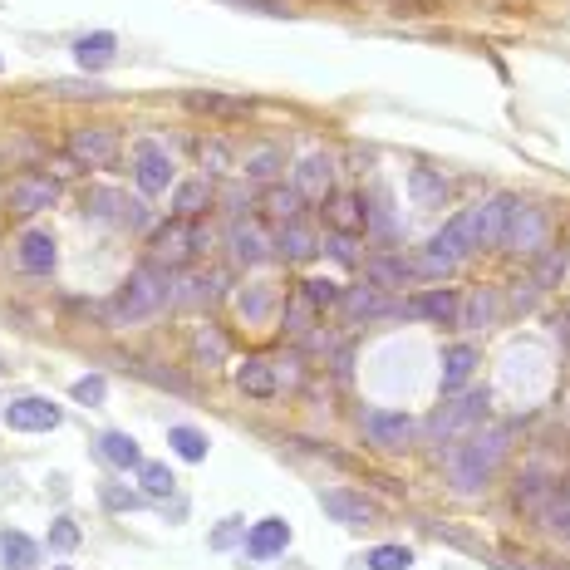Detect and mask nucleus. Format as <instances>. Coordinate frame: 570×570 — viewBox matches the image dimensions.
<instances>
[{
	"label": "nucleus",
	"mask_w": 570,
	"mask_h": 570,
	"mask_svg": "<svg viewBox=\"0 0 570 570\" xmlns=\"http://www.w3.org/2000/svg\"><path fill=\"white\" fill-rule=\"evenodd\" d=\"M172 300V281H168V266H153V261H143L123 290L114 295V305H109V320L114 325H133V320H143V315H153V310H163Z\"/></svg>",
	"instance_id": "obj_1"
},
{
	"label": "nucleus",
	"mask_w": 570,
	"mask_h": 570,
	"mask_svg": "<svg viewBox=\"0 0 570 570\" xmlns=\"http://www.w3.org/2000/svg\"><path fill=\"white\" fill-rule=\"evenodd\" d=\"M502 453H507V428L472 433L467 443H453V453H448V472H453L457 492H477V487H487V477L497 472Z\"/></svg>",
	"instance_id": "obj_2"
},
{
	"label": "nucleus",
	"mask_w": 570,
	"mask_h": 570,
	"mask_svg": "<svg viewBox=\"0 0 570 570\" xmlns=\"http://www.w3.org/2000/svg\"><path fill=\"white\" fill-rule=\"evenodd\" d=\"M202 246H207V236H202V231L192 227V222H182V217H172L168 227H158L153 231V251H148V261H153V266H182V261H187V256H192V251H202Z\"/></svg>",
	"instance_id": "obj_3"
},
{
	"label": "nucleus",
	"mask_w": 570,
	"mask_h": 570,
	"mask_svg": "<svg viewBox=\"0 0 570 570\" xmlns=\"http://www.w3.org/2000/svg\"><path fill=\"white\" fill-rule=\"evenodd\" d=\"M5 202H10V212L35 217V212H45V207H55L59 202V182L55 177H45V172H20V177H10Z\"/></svg>",
	"instance_id": "obj_4"
},
{
	"label": "nucleus",
	"mask_w": 570,
	"mask_h": 570,
	"mask_svg": "<svg viewBox=\"0 0 570 570\" xmlns=\"http://www.w3.org/2000/svg\"><path fill=\"white\" fill-rule=\"evenodd\" d=\"M64 148H69V158H74L79 168H114L118 133L114 128H74Z\"/></svg>",
	"instance_id": "obj_5"
},
{
	"label": "nucleus",
	"mask_w": 570,
	"mask_h": 570,
	"mask_svg": "<svg viewBox=\"0 0 570 570\" xmlns=\"http://www.w3.org/2000/svg\"><path fill=\"white\" fill-rule=\"evenodd\" d=\"M502 246H512V251H541L546 246V212L541 207H526V202H512V212H507V231H502Z\"/></svg>",
	"instance_id": "obj_6"
},
{
	"label": "nucleus",
	"mask_w": 570,
	"mask_h": 570,
	"mask_svg": "<svg viewBox=\"0 0 570 570\" xmlns=\"http://www.w3.org/2000/svg\"><path fill=\"white\" fill-rule=\"evenodd\" d=\"M59 403L40 399V394H25V399H10L5 403V423L15 428V433H50L59 428Z\"/></svg>",
	"instance_id": "obj_7"
},
{
	"label": "nucleus",
	"mask_w": 570,
	"mask_h": 570,
	"mask_svg": "<svg viewBox=\"0 0 570 570\" xmlns=\"http://www.w3.org/2000/svg\"><path fill=\"white\" fill-rule=\"evenodd\" d=\"M133 177H138V192H148V197L168 192V182H172L168 148H163V143H138V148H133Z\"/></svg>",
	"instance_id": "obj_8"
},
{
	"label": "nucleus",
	"mask_w": 570,
	"mask_h": 570,
	"mask_svg": "<svg viewBox=\"0 0 570 570\" xmlns=\"http://www.w3.org/2000/svg\"><path fill=\"white\" fill-rule=\"evenodd\" d=\"M227 241H231V261L236 266H256V261H266L276 251V236H266L261 222H236Z\"/></svg>",
	"instance_id": "obj_9"
},
{
	"label": "nucleus",
	"mask_w": 570,
	"mask_h": 570,
	"mask_svg": "<svg viewBox=\"0 0 570 570\" xmlns=\"http://www.w3.org/2000/svg\"><path fill=\"white\" fill-rule=\"evenodd\" d=\"M285 546H290V526L281 516H266V521H256L246 531V556L251 561H271V556H281Z\"/></svg>",
	"instance_id": "obj_10"
},
{
	"label": "nucleus",
	"mask_w": 570,
	"mask_h": 570,
	"mask_svg": "<svg viewBox=\"0 0 570 570\" xmlns=\"http://www.w3.org/2000/svg\"><path fill=\"white\" fill-rule=\"evenodd\" d=\"M364 433L379 443V448H403L413 438V418L408 413H384V408H369L364 413Z\"/></svg>",
	"instance_id": "obj_11"
},
{
	"label": "nucleus",
	"mask_w": 570,
	"mask_h": 570,
	"mask_svg": "<svg viewBox=\"0 0 570 570\" xmlns=\"http://www.w3.org/2000/svg\"><path fill=\"white\" fill-rule=\"evenodd\" d=\"M320 507H325L330 521H340V526H369V521L379 516V507H374L369 497H359V492H325Z\"/></svg>",
	"instance_id": "obj_12"
},
{
	"label": "nucleus",
	"mask_w": 570,
	"mask_h": 570,
	"mask_svg": "<svg viewBox=\"0 0 570 570\" xmlns=\"http://www.w3.org/2000/svg\"><path fill=\"white\" fill-rule=\"evenodd\" d=\"M325 222L340 231V236H359V231L369 227V207L359 197H349V192H330L325 197Z\"/></svg>",
	"instance_id": "obj_13"
},
{
	"label": "nucleus",
	"mask_w": 570,
	"mask_h": 570,
	"mask_svg": "<svg viewBox=\"0 0 570 570\" xmlns=\"http://www.w3.org/2000/svg\"><path fill=\"white\" fill-rule=\"evenodd\" d=\"M482 413H487V394H467V399H457L453 408H443V413L433 418V433H438V438H453L462 428H472Z\"/></svg>",
	"instance_id": "obj_14"
},
{
	"label": "nucleus",
	"mask_w": 570,
	"mask_h": 570,
	"mask_svg": "<svg viewBox=\"0 0 570 570\" xmlns=\"http://www.w3.org/2000/svg\"><path fill=\"white\" fill-rule=\"evenodd\" d=\"M330 182H335V163L330 158H305L300 168H295V192L300 197H310V202H325L330 197Z\"/></svg>",
	"instance_id": "obj_15"
},
{
	"label": "nucleus",
	"mask_w": 570,
	"mask_h": 570,
	"mask_svg": "<svg viewBox=\"0 0 570 570\" xmlns=\"http://www.w3.org/2000/svg\"><path fill=\"white\" fill-rule=\"evenodd\" d=\"M55 261H59V251H55V236H50V231H25V236H20V266H25V271L50 276Z\"/></svg>",
	"instance_id": "obj_16"
},
{
	"label": "nucleus",
	"mask_w": 570,
	"mask_h": 570,
	"mask_svg": "<svg viewBox=\"0 0 570 570\" xmlns=\"http://www.w3.org/2000/svg\"><path fill=\"white\" fill-rule=\"evenodd\" d=\"M457 295L443 285V290H423V295H413L408 300V315H423V320H438V325H453L457 320Z\"/></svg>",
	"instance_id": "obj_17"
},
{
	"label": "nucleus",
	"mask_w": 570,
	"mask_h": 570,
	"mask_svg": "<svg viewBox=\"0 0 570 570\" xmlns=\"http://www.w3.org/2000/svg\"><path fill=\"white\" fill-rule=\"evenodd\" d=\"M315 251H320V241H315V231L305 227L300 217L276 231V256H285V261H310Z\"/></svg>",
	"instance_id": "obj_18"
},
{
	"label": "nucleus",
	"mask_w": 570,
	"mask_h": 570,
	"mask_svg": "<svg viewBox=\"0 0 570 570\" xmlns=\"http://www.w3.org/2000/svg\"><path fill=\"white\" fill-rule=\"evenodd\" d=\"M207 207H212V187H207V177H192V182H182V187L172 192V217H182V222L202 217Z\"/></svg>",
	"instance_id": "obj_19"
},
{
	"label": "nucleus",
	"mask_w": 570,
	"mask_h": 570,
	"mask_svg": "<svg viewBox=\"0 0 570 570\" xmlns=\"http://www.w3.org/2000/svg\"><path fill=\"white\" fill-rule=\"evenodd\" d=\"M0 561H5V570H35L40 566V546L25 531H0Z\"/></svg>",
	"instance_id": "obj_20"
},
{
	"label": "nucleus",
	"mask_w": 570,
	"mask_h": 570,
	"mask_svg": "<svg viewBox=\"0 0 570 570\" xmlns=\"http://www.w3.org/2000/svg\"><path fill=\"white\" fill-rule=\"evenodd\" d=\"M516 197H492V202H482V207H472L477 212V227H482V246H502V231H507V212H512Z\"/></svg>",
	"instance_id": "obj_21"
},
{
	"label": "nucleus",
	"mask_w": 570,
	"mask_h": 570,
	"mask_svg": "<svg viewBox=\"0 0 570 570\" xmlns=\"http://www.w3.org/2000/svg\"><path fill=\"white\" fill-rule=\"evenodd\" d=\"M408 192H413L418 207H443L448 202V182H443V172H433V168L408 172Z\"/></svg>",
	"instance_id": "obj_22"
},
{
	"label": "nucleus",
	"mask_w": 570,
	"mask_h": 570,
	"mask_svg": "<svg viewBox=\"0 0 570 570\" xmlns=\"http://www.w3.org/2000/svg\"><path fill=\"white\" fill-rule=\"evenodd\" d=\"M236 389L251 394V399H271V394H276V374H271V364H266V359H246V364L236 369Z\"/></svg>",
	"instance_id": "obj_23"
},
{
	"label": "nucleus",
	"mask_w": 570,
	"mask_h": 570,
	"mask_svg": "<svg viewBox=\"0 0 570 570\" xmlns=\"http://www.w3.org/2000/svg\"><path fill=\"white\" fill-rule=\"evenodd\" d=\"M118 55V40L109 30H99V35H84V40H74V59L84 64V69H104V64H114Z\"/></svg>",
	"instance_id": "obj_24"
},
{
	"label": "nucleus",
	"mask_w": 570,
	"mask_h": 570,
	"mask_svg": "<svg viewBox=\"0 0 570 570\" xmlns=\"http://www.w3.org/2000/svg\"><path fill=\"white\" fill-rule=\"evenodd\" d=\"M340 305L354 320H359V315H364V320H369V315H394V305L379 295V285H354V290H344Z\"/></svg>",
	"instance_id": "obj_25"
},
{
	"label": "nucleus",
	"mask_w": 570,
	"mask_h": 570,
	"mask_svg": "<svg viewBox=\"0 0 570 570\" xmlns=\"http://www.w3.org/2000/svg\"><path fill=\"white\" fill-rule=\"evenodd\" d=\"M261 212H266V222H276V227L295 222V217H300V192H295V187H271V192L261 197Z\"/></svg>",
	"instance_id": "obj_26"
},
{
	"label": "nucleus",
	"mask_w": 570,
	"mask_h": 570,
	"mask_svg": "<svg viewBox=\"0 0 570 570\" xmlns=\"http://www.w3.org/2000/svg\"><path fill=\"white\" fill-rule=\"evenodd\" d=\"M472 364H477V354H472L467 344H453V349L443 354V389H448V394H457V389L472 379Z\"/></svg>",
	"instance_id": "obj_27"
},
{
	"label": "nucleus",
	"mask_w": 570,
	"mask_h": 570,
	"mask_svg": "<svg viewBox=\"0 0 570 570\" xmlns=\"http://www.w3.org/2000/svg\"><path fill=\"white\" fill-rule=\"evenodd\" d=\"M187 109H197V114H217V118H246L251 114L246 99H227V94H187Z\"/></svg>",
	"instance_id": "obj_28"
},
{
	"label": "nucleus",
	"mask_w": 570,
	"mask_h": 570,
	"mask_svg": "<svg viewBox=\"0 0 570 570\" xmlns=\"http://www.w3.org/2000/svg\"><path fill=\"white\" fill-rule=\"evenodd\" d=\"M99 453L109 457L114 467H143V453H138V443L128 438V433H99Z\"/></svg>",
	"instance_id": "obj_29"
},
{
	"label": "nucleus",
	"mask_w": 570,
	"mask_h": 570,
	"mask_svg": "<svg viewBox=\"0 0 570 570\" xmlns=\"http://www.w3.org/2000/svg\"><path fill=\"white\" fill-rule=\"evenodd\" d=\"M551 497H556V482H546V477H521V482H516V502H521L531 516L546 512Z\"/></svg>",
	"instance_id": "obj_30"
},
{
	"label": "nucleus",
	"mask_w": 570,
	"mask_h": 570,
	"mask_svg": "<svg viewBox=\"0 0 570 570\" xmlns=\"http://www.w3.org/2000/svg\"><path fill=\"white\" fill-rule=\"evenodd\" d=\"M168 443H172V453L187 457V462H202V457H207V433H197V428H187V423L168 428Z\"/></svg>",
	"instance_id": "obj_31"
},
{
	"label": "nucleus",
	"mask_w": 570,
	"mask_h": 570,
	"mask_svg": "<svg viewBox=\"0 0 570 570\" xmlns=\"http://www.w3.org/2000/svg\"><path fill=\"white\" fill-rule=\"evenodd\" d=\"M340 285L330 281V276H310V281H300V300H310L315 310H330V305H340Z\"/></svg>",
	"instance_id": "obj_32"
},
{
	"label": "nucleus",
	"mask_w": 570,
	"mask_h": 570,
	"mask_svg": "<svg viewBox=\"0 0 570 570\" xmlns=\"http://www.w3.org/2000/svg\"><path fill=\"white\" fill-rule=\"evenodd\" d=\"M138 482H143V492H148V497H168L177 477H172L163 462H143V467H138Z\"/></svg>",
	"instance_id": "obj_33"
},
{
	"label": "nucleus",
	"mask_w": 570,
	"mask_h": 570,
	"mask_svg": "<svg viewBox=\"0 0 570 570\" xmlns=\"http://www.w3.org/2000/svg\"><path fill=\"white\" fill-rule=\"evenodd\" d=\"M408 566H413L408 546H374L369 551V570H408Z\"/></svg>",
	"instance_id": "obj_34"
},
{
	"label": "nucleus",
	"mask_w": 570,
	"mask_h": 570,
	"mask_svg": "<svg viewBox=\"0 0 570 570\" xmlns=\"http://www.w3.org/2000/svg\"><path fill=\"white\" fill-rule=\"evenodd\" d=\"M281 168V153L276 148H256L251 158H246V177H256V182H271Z\"/></svg>",
	"instance_id": "obj_35"
},
{
	"label": "nucleus",
	"mask_w": 570,
	"mask_h": 570,
	"mask_svg": "<svg viewBox=\"0 0 570 570\" xmlns=\"http://www.w3.org/2000/svg\"><path fill=\"white\" fill-rule=\"evenodd\" d=\"M369 276L384 285H403L408 276H413V266L408 261H389V256H379V261H369Z\"/></svg>",
	"instance_id": "obj_36"
},
{
	"label": "nucleus",
	"mask_w": 570,
	"mask_h": 570,
	"mask_svg": "<svg viewBox=\"0 0 570 570\" xmlns=\"http://www.w3.org/2000/svg\"><path fill=\"white\" fill-rule=\"evenodd\" d=\"M487 320H492V295H482V290H477V295L467 300V315H462V325H472V330H482Z\"/></svg>",
	"instance_id": "obj_37"
},
{
	"label": "nucleus",
	"mask_w": 570,
	"mask_h": 570,
	"mask_svg": "<svg viewBox=\"0 0 570 570\" xmlns=\"http://www.w3.org/2000/svg\"><path fill=\"white\" fill-rule=\"evenodd\" d=\"M197 158H202V168H212V172H222L231 163V153H227V143H197Z\"/></svg>",
	"instance_id": "obj_38"
},
{
	"label": "nucleus",
	"mask_w": 570,
	"mask_h": 570,
	"mask_svg": "<svg viewBox=\"0 0 570 570\" xmlns=\"http://www.w3.org/2000/svg\"><path fill=\"white\" fill-rule=\"evenodd\" d=\"M79 546V526L74 521H55L50 526V551H74Z\"/></svg>",
	"instance_id": "obj_39"
},
{
	"label": "nucleus",
	"mask_w": 570,
	"mask_h": 570,
	"mask_svg": "<svg viewBox=\"0 0 570 570\" xmlns=\"http://www.w3.org/2000/svg\"><path fill=\"white\" fill-rule=\"evenodd\" d=\"M266 310H271V295H266L261 285H256L251 295H241V315H246V320H266Z\"/></svg>",
	"instance_id": "obj_40"
},
{
	"label": "nucleus",
	"mask_w": 570,
	"mask_h": 570,
	"mask_svg": "<svg viewBox=\"0 0 570 570\" xmlns=\"http://www.w3.org/2000/svg\"><path fill=\"white\" fill-rule=\"evenodd\" d=\"M197 354L217 364V359H227V340H222L217 330H202V335H197Z\"/></svg>",
	"instance_id": "obj_41"
},
{
	"label": "nucleus",
	"mask_w": 570,
	"mask_h": 570,
	"mask_svg": "<svg viewBox=\"0 0 570 570\" xmlns=\"http://www.w3.org/2000/svg\"><path fill=\"white\" fill-rule=\"evenodd\" d=\"M74 399L79 403H104V379H99V374L79 379V384H74Z\"/></svg>",
	"instance_id": "obj_42"
},
{
	"label": "nucleus",
	"mask_w": 570,
	"mask_h": 570,
	"mask_svg": "<svg viewBox=\"0 0 570 570\" xmlns=\"http://www.w3.org/2000/svg\"><path fill=\"white\" fill-rule=\"evenodd\" d=\"M104 507H114V512H133V507H138V497H133V492H123V487H114V482H104Z\"/></svg>",
	"instance_id": "obj_43"
},
{
	"label": "nucleus",
	"mask_w": 570,
	"mask_h": 570,
	"mask_svg": "<svg viewBox=\"0 0 570 570\" xmlns=\"http://www.w3.org/2000/svg\"><path fill=\"white\" fill-rule=\"evenodd\" d=\"M310 310H315L310 300H295V305H290V330H295V335L310 330Z\"/></svg>",
	"instance_id": "obj_44"
},
{
	"label": "nucleus",
	"mask_w": 570,
	"mask_h": 570,
	"mask_svg": "<svg viewBox=\"0 0 570 570\" xmlns=\"http://www.w3.org/2000/svg\"><path fill=\"white\" fill-rule=\"evenodd\" d=\"M231 5H246V10H261V15H285L281 0H231Z\"/></svg>",
	"instance_id": "obj_45"
},
{
	"label": "nucleus",
	"mask_w": 570,
	"mask_h": 570,
	"mask_svg": "<svg viewBox=\"0 0 570 570\" xmlns=\"http://www.w3.org/2000/svg\"><path fill=\"white\" fill-rule=\"evenodd\" d=\"M330 251H335L340 261H354V246H349V236H340V231H335V241H330Z\"/></svg>",
	"instance_id": "obj_46"
},
{
	"label": "nucleus",
	"mask_w": 570,
	"mask_h": 570,
	"mask_svg": "<svg viewBox=\"0 0 570 570\" xmlns=\"http://www.w3.org/2000/svg\"><path fill=\"white\" fill-rule=\"evenodd\" d=\"M236 536H241V526H236V521H227V526H222V531L212 536V546H231Z\"/></svg>",
	"instance_id": "obj_47"
},
{
	"label": "nucleus",
	"mask_w": 570,
	"mask_h": 570,
	"mask_svg": "<svg viewBox=\"0 0 570 570\" xmlns=\"http://www.w3.org/2000/svg\"><path fill=\"white\" fill-rule=\"evenodd\" d=\"M497 570H516V566H507V561H497Z\"/></svg>",
	"instance_id": "obj_48"
},
{
	"label": "nucleus",
	"mask_w": 570,
	"mask_h": 570,
	"mask_svg": "<svg viewBox=\"0 0 570 570\" xmlns=\"http://www.w3.org/2000/svg\"><path fill=\"white\" fill-rule=\"evenodd\" d=\"M59 570H69V566H59Z\"/></svg>",
	"instance_id": "obj_49"
},
{
	"label": "nucleus",
	"mask_w": 570,
	"mask_h": 570,
	"mask_svg": "<svg viewBox=\"0 0 570 570\" xmlns=\"http://www.w3.org/2000/svg\"><path fill=\"white\" fill-rule=\"evenodd\" d=\"M0 69H5V64H0Z\"/></svg>",
	"instance_id": "obj_50"
}]
</instances>
